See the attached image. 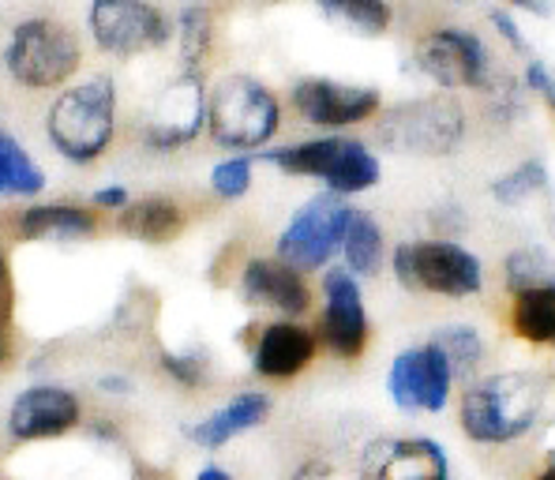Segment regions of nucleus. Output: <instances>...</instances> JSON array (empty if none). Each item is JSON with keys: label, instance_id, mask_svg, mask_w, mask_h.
Masks as SVG:
<instances>
[{"label": "nucleus", "instance_id": "1", "mask_svg": "<svg viewBox=\"0 0 555 480\" xmlns=\"http://www.w3.org/2000/svg\"><path fill=\"white\" fill-rule=\"evenodd\" d=\"M548 402V387L533 372H495L469 384L459 398L462 436L480 446H503L529 436Z\"/></svg>", "mask_w": 555, "mask_h": 480}, {"label": "nucleus", "instance_id": "2", "mask_svg": "<svg viewBox=\"0 0 555 480\" xmlns=\"http://www.w3.org/2000/svg\"><path fill=\"white\" fill-rule=\"evenodd\" d=\"M46 135L56 154L76 166H91L117 135V87L109 76H91L64 87L46 113Z\"/></svg>", "mask_w": 555, "mask_h": 480}, {"label": "nucleus", "instance_id": "3", "mask_svg": "<svg viewBox=\"0 0 555 480\" xmlns=\"http://www.w3.org/2000/svg\"><path fill=\"white\" fill-rule=\"evenodd\" d=\"M4 68L27 91H53L83 68V46L76 30L61 20H49V15L20 20L8 35Z\"/></svg>", "mask_w": 555, "mask_h": 480}, {"label": "nucleus", "instance_id": "4", "mask_svg": "<svg viewBox=\"0 0 555 480\" xmlns=\"http://www.w3.org/2000/svg\"><path fill=\"white\" fill-rule=\"evenodd\" d=\"M259 158L289 177H315L326 184V192L341 195V199L375 189L383 177L379 158L361 140H346V135H323V140H305L278 146V151H259Z\"/></svg>", "mask_w": 555, "mask_h": 480}, {"label": "nucleus", "instance_id": "5", "mask_svg": "<svg viewBox=\"0 0 555 480\" xmlns=\"http://www.w3.org/2000/svg\"><path fill=\"white\" fill-rule=\"evenodd\" d=\"M282 128V102L251 76H225L207 94V132L230 151H259Z\"/></svg>", "mask_w": 555, "mask_h": 480}, {"label": "nucleus", "instance_id": "6", "mask_svg": "<svg viewBox=\"0 0 555 480\" xmlns=\"http://www.w3.org/2000/svg\"><path fill=\"white\" fill-rule=\"evenodd\" d=\"M395 282L410 293H436V297H477L485 289V263L459 241H402L390 251Z\"/></svg>", "mask_w": 555, "mask_h": 480}, {"label": "nucleus", "instance_id": "7", "mask_svg": "<svg viewBox=\"0 0 555 480\" xmlns=\"http://www.w3.org/2000/svg\"><path fill=\"white\" fill-rule=\"evenodd\" d=\"M357 210L349 207L341 195H312L297 215L285 222V230L278 233V259L289 263L293 271H323L334 256L341 251L346 230L353 222Z\"/></svg>", "mask_w": 555, "mask_h": 480}, {"label": "nucleus", "instance_id": "8", "mask_svg": "<svg viewBox=\"0 0 555 480\" xmlns=\"http://www.w3.org/2000/svg\"><path fill=\"white\" fill-rule=\"evenodd\" d=\"M465 135V113L454 98L428 94L398 105L379 125V140L390 151L410 154H454Z\"/></svg>", "mask_w": 555, "mask_h": 480}, {"label": "nucleus", "instance_id": "9", "mask_svg": "<svg viewBox=\"0 0 555 480\" xmlns=\"http://www.w3.org/2000/svg\"><path fill=\"white\" fill-rule=\"evenodd\" d=\"M87 23H91V38L98 49L120 56V61L162 49L173 38L169 20L146 0H91Z\"/></svg>", "mask_w": 555, "mask_h": 480}, {"label": "nucleus", "instance_id": "10", "mask_svg": "<svg viewBox=\"0 0 555 480\" xmlns=\"http://www.w3.org/2000/svg\"><path fill=\"white\" fill-rule=\"evenodd\" d=\"M416 68L443 91H477L488 87L492 56L473 30L436 27L416 42Z\"/></svg>", "mask_w": 555, "mask_h": 480}, {"label": "nucleus", "instance_id": "11", "mask_svg": "<svg viewBox=\"0 0 555 480\" xmlns=\"http://www.w3.org/2000/svg\"><path fill=\"white\" fill-rule=\"evenodd\" d=\"M454 372L436 341L405 349L390 361L387 394L402 413H443L454 394Z\"/></svg>", "mask_w": 555, "mask_h": 480}, {"label": "nucleus", "instance_id": "12", "mask_svg": "<svg viewBox=\"0 0 555 480\" xmlns=\"http://www.w3.org/2000/svg\"><path fill=\"white\" fill-rule=\"evenodd\" d=\"M320 338L326 341L334 356L341 361H357L369 349L372 323L369 308H364L361 282L346 271V267H331L323 274V323Z\"/></svg>", "mask_w": 555, "mask_h": 480}, {"label": "nucleus", "instance_id": "13", "mask_svg": "<svg viewBox=\"0 0 555 480\" xmlns=\"http://www.w3.org/2000/svg\"><path fill=\"white\" fill-rule=\"evenodd\" d=\"M293 109L305 125L315 128H353L379 113L383 98L375 87L334 83V79H300L289 94Z\"/></svg>", "mask_w": 555, "mask_h": 480}, {"label": "nucleus", "instance_id": "14", "mask_svg": "<svg viewBox=\"0 0 555 480\" xmlns=\"http://www.w3.org/2000/svg\"><path fill=\"white\" fill-rule=\"evenodd\" d=\"M83 420V405L72 390L56 384H35L23 394H15L8 410V436L15 443H42V439H61Z\"/></svg>", "mask_w": 555, "mask_h": 480}, {"label": "nucleus", "instance_id": "15", "mask_svg": "<svg viewBox=\"0 0 555 480\" xmlns=\"http://www.w3.org/2000/svg\"><path fill=\"white\" fill-rule=\"evenodd\" d=\"M361 480H451V458L428 436H398L369 443L357 469Z\"/></svg>", "mask_w": 555, "mask_h": 480}, {"label": "nucleus", "instance_id": "16", "mask_svg": "<svg viewBox=\"0 0 555 480\" xmlns=\"http://www.w3.org/2000/svg\"><path fill=\"white\" fill-rule=\"evenodd\" d=\"M241 297L248 304L274 308L285 320H297L312 308V286L300 271L282 259H251L241 271Z\"/></svg>", "mask_w": 555, "mask_h": 480}, {"label": "nucleus", "instance_id": "17", "mask_svg": "<svg viewBox=\"0 0 555 480\" xmlns=\"http://www.w3.org/2000/svg\"><path fill=\"white\" fill-rule=\"evenodd\" d=\"M315 349H320V338L305 323H267L251 346V368L263 379H297L315 361Z\"/></svg>", "mask_w": 555, "mask_h": 480}, {"label": "nucleus", "instance_id": "18", "mask_svg": "<svg viewBox=\"0 0 555 480\" xmlns=\"http://www.w3.org/2000/svg\"><path fill=\"white\" fill-rule=\"evenodd\" d=\"M203 128H207V94L199 87V76H181V83L169 91L166 113H158L146 125L143 140L154 151H177V146L192 143Z\"/></svg>", "mask_w": 555, "mask_h": 480}, {"label": "nucleus", "instance_id": "19", "mask_svg": "<svg viewBox=\"0 0 555 480\" xmlns=\"http://www.w3.org/2000/svg\"><path fill=\"white\" fill-rule=\"evenodd\" d=\"M267 417H271V398H267L263 390H241V394L230 398L222 410L195 420L184 436L192 439L195 446H203V451H218V446L233 443L236 436L259 428Z\"/></svg>", "mask_w": 555, "mask_h": 480}, {"label": "nucleus", "instance_id": "20", "mask_svg": "<svg viewBox=\"0 0 555 480\" xmlns=\"http://www.w3.org/2000/svg\"><path fill=\"white\" fill-rule=\"evenodd\" d=\"M117 225L120 233L143 244H169L184 230V210L169 195H143V199H132L120 210Z\"/></svg>", "mask_w": 555, "mask_h": 480}, {"label": "nucleus", "instance_id": "21", "mask_svg": "<svg viewBox=\"0 0 555 480\" xmlns=\"http://www.w3.org/2000/svg\"><path fill=\"white\" fill-rule=\"evenodd\" d=\"M20 233L27 241H79L94 237L98 218L76 203H38L20 215Z\"/></svg>", "mask_w": 555, "mask_h": 480}, {"label": "nucleus", "instance_id": "22", "mask_svg": "<svg viewBox=\"0 0 555 480\" xmlns=\"http://www.w3.org/2000/svg\"><path fill=\"white\" fill-rule=\"evenodd\" d=\"M511 330L529 346H555V282L514 293Z\"/></svg>", "mask_w": 555, "mask_h": 480}, {"label": "nucleus", "instance_id": "23", "mask_svg": "<svg viewBox=\"0 0 555 480\" xmlns=\"http://www.w3.org/2000/svg\"><path fill=\"white\" fill-rule=\"evenodd\" d=\"M383 256H387V241H383V230L372 215L357 210L353 222L346 230V241H341V259H346V271L361 278H375L383 267Z\"/></svg>", "mask_w": 555, "mask_h": 480}, {"label": "nucleus", "instance_id": "24", "mask_svg": "<svg viewBox=\"0 0 555 480\" xmlns=\"http://www.w3.org/2000/svg\"><path fill=\"white\" fill-rule=\"evenodd\" d=\"M42 189H46L42 166L23 151L12 132L0 128V199H12V195H38Z\"/></svg>", "mask_w": 555, "mask_h": 480}, {"label": "nucleus", "instance_id": "25", "mask_svg": "<svg viewBox=\"0 0 555 480\" xmlns=\"http://www.w3.org/2000/svg\"><path fill=\"white\" fill-rule=\"evenodd\" d=\"M320 4V12L326 20L341 23V27H349L353 35H387L390 20H395V12H390L387 0H315Z\"/></svg>", "mask_w": 555, "mask_h": 480}, {"label": "nucleus", "instance_id": "26", "mask_svg": "<svg viewBox=\"0 0 555 480\" xmlns=\"http://www.w3.org/2000/svg\"><path fill=\"white\" fill-rule=\"evenodd\" d=\"M428 341H436V346L443 349L454 379H469L473 372L480 368V361H485V338H480V330L469 327V323H447V327H439Z\"/></svg>", "mask_w": 555, "mask_h": 480}, {"label": "nucleus", "instance_id": "27", "mask_svg": "<svg viewBox=\"0 0 555 480\" xmlns=\"http://www.w3.org/2000/svg\"><path fill=\"white\" fill-rule=\"evenodd\" d=\"M177 42H181L184 76H199L210 42H215V20H210L207 8H184L181 20H177Z\"/></svg>", "mask_w": 555, "mask_h": 480}, {"label": "nucleus", "instance_id": "28", "mask_svg": "<svg viewBox=\"0 0 555 480\" xmlns=\"http://www.w3.org/2000/svg\"><path fill=\"white\" fill-rule=\"evenodd\" d=\"M544 189H548V166H544L541 158H526L514 169H507L503 177H495L488 192H492V199L503 203V207H518V203L533 199V195Z\"/></svg>", "mask_w": 555, "mask_h": 480}, {"label": "nucleus", "instance_id": "29", "mask_svg": "<svg viewBox=\"0 0 555 480\" xmlns=\"http://www.w3.org/2000/svg\"><path fill=\"white\" fill-rule=\"evenodd\" d=\"M503 271H507V289L511 293L552 286V282H555L552 256L544 248H533V244H526V248H514L507 256V263H503Z\"/></svg>", "mask_w": 555, "mask_h": 480}, {"label": "nucleus", "instance_id": "30", "mask_svg": "<svg viewBox=\"0 0 555 480\" xmlns=\"http://www.w3.org/2000/svg\"><path fill=\"white\" fill-rule=\"evenodd\" d=\"M248 189H251L248 154H233V158L218 161V166L210 169V192H215L218 199H241V195H248Z\"/></svg>", "mask_w": 555, "mask_h": 480}, {"label": "nucleus", "instance_id": "31", "mask_svg": "<svg viewBox=\"0 0 555 480\" xmlns=\"http://www.w3.org/2000/svg\"><path fill=\"white\" fill-rule=\"evenodd\" d=\"M162 372L184 390L207 384V361H203L199 353H169L166 349V353H162Z\"/></svg>", "mask_w": 555, "mask_h": 480}, {"label": "nucleus", "instance_id": "32", "mask_svg": "<svg viewBox=\"0 0 555 480\" xmlns=\"http://www.w3.org/2000/svg\"><path fill=\"white\" fill-rule=\"evenodd\" d=\"M289 480H361V477L346 473V469H341L338 462H331V458H308L305 466L293 469Z\"/></svg>", "mask_w": 555, "mask_h": 480}, {"label": "nucleus", "instance_id": "33", "mask_svg": "<svg viewBox=\"0 0 555 480\" xmlns=\"http://www.w3.org/2000/svg\"><path fill=\"white\" fill-rule=\"evenodd\" d=\"M488 20H492L495 35H500L503 42H511L514 49H521V53H526V35L518 30V23H514L511 12H503V8H492V12H488Z\"/></svg>", "mask_w": 555, "mask_h": 480}, {"label": "nucleus", "instance_id": "34", "mask_svg": "<svg viewBox=\"0 0 555 480\" xmlns=\"http://www.w3.org/2000/svg\"><path fill=\"white\" fill-rule=\"evenodd\" d=\"M521 87H526V91H533V94L548 98L555 91V79L548 76V68H544L541 61H529L526 64V76H521Z\"/></svg>", "mask_w": 555, "mask_h": 480}, {"label": "nucleus", "instance_id": "35", "mask_svg": "<svg viewBox=\"0 0 555 480\" xmlns=\"http://www.w3.org/2000/svg\"><path fill=\"white\" fill-rule=\"evenodd\" d=\"M91 203L98 210H117L120 215V210L132 203V195H128V189H120V184H109V189H94Z\"/></svg>", "mask_w": 555, "mask_h": 480}, {"label": "nucleus", "instance_id": "36", "mask_svg": "<svg viewBox=\"0 0 555 480\" xmlns=\"http://www.w3.org/2000/svg\"><path fill=\"white\" fill-rule=\"evenodd\" d=\"M507 4L518 8V12L541 15V20H548V15H552V0H507Z\"/></svg>", "mask_w": 555, "mask_h": 480}, {"label": "nucleus", "instance_id": "37", "mask_svg": "<svg viewBox=\"0 0 555 480\" xmlns=\"http://www.w3.org/2000/svg\"><path fill=\"white\" fill-rule=\"evenodd\" d=\"M98 387H102L105 394H132V379L128 376H102Z\"/></svg>", "mask_w": 555, "mask_h": 480}, {"label": "nucleus", "instance_id": "38", "mask_svg": "<svg viewBox=\"0 0 555 480\" xmlns=\"http://www.w3.org/2000/svg\"><path fill=\"white\" fill-rule=\"evenodd\" d=\"M195 480H233V477L225 473L222 466H203L199 473H195Z\"/></svg>", "mask_w": 555, "mask_h": 480}, {"label": "nucleus", "instance_id": "39", "mask_svg": "<svg viewBox=\"0 0 555 480\" xmlns=\"http://www.w3.org/2000/svg\"><path fill=\"white\" fill-rule=\"evenodd\" d=\"M91 436L94 439H117V432H113L109 425H102V420H98V425H91Z\"/></svg>", "mask_w": 555, "mask_h": 480}, {"label": "nucleus", "instance_id": "40", "mask_svg": "<svg viewBox=\"0 0 555 480\" xmlns=\"http://www.w3.org/2000/svg\"><path fill=\"white\" fill-rule=\"evenodd\" d=\"M537 480H555V451L548 454V466H544L541 473H537Z\"/></svg>", "mask_w": 555, "mask_h": 480}, {"label": "nucleus", "instance_id": "41", "mask_svg": "<svg viewBox=\"0 0 555 480\" xmlns=\"http://www.w3.org/2000/svg\"><path fill=\"white\" fill-rule=\"evenodd\" d=\"M8 286V256H4V248H0V293H4Z\"/></svg>", "mask_w": 555, "mask_h": 480}, {"label": "nucleus", "instance_id": "42", "mask_svg": "<svg viewBox=\"0 0 555 480\" xmlns=\"http://www.w3.org/2000/svg\"><path fill=\"white\" fill-rule=\"evenodd\" d=\"M4 361H8V338H4V330H0V368H4Z\"/></svg>", "mask_w": 555, "mask_h": 480}, {"label": "nucleus", "instance_id": "43", "mask_svg": "<svg viewBox=\"0 0 555 480\" xmlns=\"http://www.w3.org/2000/svg\"><path fill=\"white\" fill-rule=\"evenodd\" d=\"M548 102H552V109H555V91H552V94H548Z\"/></svg>", "mask_w": 555, "mask_h": 480}]
</instances>
